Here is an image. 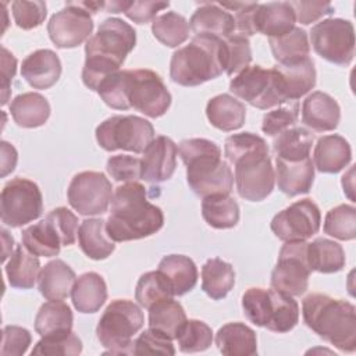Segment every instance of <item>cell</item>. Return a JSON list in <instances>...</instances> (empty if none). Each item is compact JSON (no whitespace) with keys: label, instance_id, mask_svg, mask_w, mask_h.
I'll return each mask as SVG.
<instances>
[{"label":"cell","instance_id":"cell-1","mask_svg":"<svg viewBox=\"0 0 356 356\" xmlns=\"http://www.w3.org/2000/svg\"><path fill=\"white\" fill-rule=\"evenodd\" d=\"M224 154L235 167L238 195L249 202L264 200L274 189L275 172L267 142L252 132L234 134L225 139Z\"/></svg>","mask_w":356,"mask_h":356},{"label":"cell","instance_id":"cell-2","mask_svg":"<svg viewBox=\"0 0 356 356\" xmlns=\"http://www.w3.org/2000/svg\"><path fill=\"white\" fill-rule=\"evenodd\" d=\"M164 214L160 207L147 199L145 185L127 182L115 188L106 232L114 242L136 241L161 229Z\"/></svg>","mask_w":356,"mask_h":356},{"label":"cell","instance_id":"cell-3","mask_svg":"<svg viewBox=\"0 0 356 356\" xmlns=\"http://www.w3.org/2000/svg\"><path fill=\"white\" fill-rule=\"evenodd\" d=\"M136 43L135 29L121 18L104 19L97 32L86 40L82 81L90 90L111 74L120 71Z\"/></svg>","mask_w":356,"mask_h":356},{"label":"cell","instance_id":"cell-4","mask_svg":"<svg viewBox=\"0 0 356 356\" xmlns=\"http://www.w3.org/2000/svg\"><path fill=\"white\" fill-rule=\"evenodd\" d=\"M181 160L186 165V181L195 195H229L234 172L221 159L220 146L204 138L184 139L178 146Z\"/></svg>","mask_w":356,"mask_h":356},{"label":"cell","instance_id":"cell-5","mask_svg":"<svg viewBox=\"0 0 356 356\" xmlns=\"http://www.w3.org/2000/svg\"><path fill=\"white\" fill-rule=\"evenodd\" d=\"M305 324L342 352L356 350V309L325 293H310L302 302Z\"/></svg>","mask_w":356,"mask_h":356},{"label":"cell","instance_id":"cell-6","mask_svg":"<svg viewBox=\"0 0 356 356\" xmlns=\"http://www.w3.org/2000/svg\"><path fill=\"white\" fill-rule=\"evenodd\" d=\"M222 72V40L210 36H193L186 46L174 51L170 61V76L181 86H197Z\"/></svg>","mask_w":356,"mask_h":356},{"label":"cell","instance_id":"cell-7","mask_svg":"<svg viewBox=\"0 0 356 356\" xmlns=\"http://www.w3.org/2000/svg\"><path fill=\"white\" fill-rule=\"evenodd\" d=\"M143 313L140 307L128 299L113 300L96 327V337L106 353L132 355V338L143 327Z\"/></svg>","mask_w":356,"mask_h":356},{"label":"cell","instance_id":"cell-8","mask_svg":"<svg viewBox=\"0 0 356 356\" xmlns=\"http://www.w3.org/2000/svg\"><path fill=\"white\" fill-rule=\"evenodd\" d=\"M96 140L107 152L128 150L143 153L154 139V128L146 118L138 115H113L96 128Z\"/></svg>","mask_w":356,"mask_h":356},{"label":"cell","instance_id":"cell-9","mask_svg":"<svg viewBox=\"0 0 356 356\" xmlns=\"http://www.w3.org/2000/svg\"><path fill=\"white\" fill-rule=\"evenodd\" d=\"M125 97L129 107L150 118H159L171 106V93L152 70H124Z\"/></svg>","mask_w":356,"mask_h":356},{"label":"cell","instance_id":"cell-10","mask_svg":"<svg viewBox=\"0 0 356 356\" xmlns=\"http://www.w3.org/2000/svg\"><path fill=\"white\" fill-rule=\"evenodd\" d=\"M229 90L252 107L268 110L288 102L274 68L248 65L229 82Z\"/></svg>","mask_w":356,"mask_h":356},{"label":"cell","instance_id":"cell-11","mask_svg":"<svg viewBox=\"0 0 356 356\" xmlns=\"http://www.w3.org/2000/svg\"><path fill=\"white\" fill-rule=\"evenodd\" d=\"M43 197L39 186L26 178H13L0 195V216L4 225L18 228L40 217Z\"/></svg>","mask_w":356,"mask_h":356},{"label":"cell","instance_id":"cell-12","mask_svg":"<svg viewBox=\"0 0 356 356\" xmlns=\"http://www.w3.org/2000/svg\"><path fill=\"white\" fill-rule=\"evenodd\" d=\"M313 50L337 65H349L355 56V29L350 21L327 18L310 31Z\"/></svg>","mask_w":356,"mask_h":356},{"label":"cell","instance_id":"cell-13","mask_svg":"<svg viewBox=\"0 0 356 356\" xmlns=\"http://www.w3.org/2000/svg\"><path fill=\"white\" fill-rule=\"evenodd\" d=\"M306 241L285 242L271 271V288L291 296H300L306 292L312 273L306 259Z\"/></svg>","mask_w":356,"mask_h":356},{"label":"cell","instance_id":"cell-14","mask_svg":"<svg viewBox=\"0 0 356 356\" xmlns=\"http://www.w3.org/2000/svg\"><path fill=\"white\" fill-rule=\"evenodd\" d=\"M113 185L99 171H82L71 179L67 197L70 206L82 216H97L107 211L113 200Z\"/></svg>","mask_w":356,"mask_h":356},{"label":"cell","instance_id":"cell-15","mask_svg":"<svg viewBox=\"0 0 356 356\" xmlns=\"http://www.w3.org/2000/svg\"><path fill=\"white\" fill-rule=\"evenodd\" d=\"M321 214L312 199H302L277 213L271 220V231L284 242L306 241L318 232Z\"/></svg>","mask_w":356,"mask_h":356},{"label":"cell","instance_id":"cell-16","mask_svg":"<svg viewBox=\"0 0 356 356\" xmlns=\"http://www.w3.org/2000/svg\"><path fill=\"white\" fill-rule=\"evenodd\" d=\"M93 21L90 14L75 1H67L65 7L51 15L47 22L50 40L58 49H72L90 38Z\"/></svg>","mask_w":356,"mask_h":356},{"label":"cell","instance_id":"cell-17","mask_svg":"<svg viewBox=\"0 0 356 356\" xmlns=\"http://www.w3.org/2000/svg\"><path fill=\"white\" fill-rule=\"evenodd\" d=\"M178 147L168 136H157L143 152L140 159V179L159 184L170 179L177 167Z\"/></svg>","mask_w":356,"mask_h":356},{"label":"cell","instance_id":"cell-18","mask_svg":"<svg viewBox=\"0 0 356 356\" xmlns=\"http://www.w3.org/2000/svg\"><path fill=\"white\" fill-rule=\"evenodd\" d=\"M195 36L227 39L235 32L234 15L218 3H200L189 19Z\"/></svg>","mask_w":356,"mask_h":356},{"label":"cell","instance_id":"cell-19","mask_svg":"<svg viewBox=\"0 0 356 356\" xmlns=\"http://www.w3.org/2000/svg\"><path fill=\"white\" fill-rule=\"evenodd\" d=\"M341 120L337 100L325 92L316 90L302 103V122L316 132L334 131Z\"/></svg>","mask_w":356,"mask_h":356},{"label":"cell","instance_id":"cell-20","mask_svg":"<svg viewBox=\"0 0 356 356\" xmlns=\"http://www.w3.org/2000/svg\"><path fill=\"white\" fill-rule=\"evenodd\" d=\"M275 181L286 196L309 193L314 181V165L310 157L303 160H284L275 157Z\"/></svg>","mask_w":356,"mask_h":356},{"label":"cell","instance_id":"cell-21","mask_svg":"<svg viewBox=\"0 0 356 356\" xmlns=\"http://www.w3.org/2000/svg\"><path fill=\"white\" fill-rule=\"evenodd\" d=\"M21 75L32 88L49 89L60 79L61 61L50 49L35 50L22 61Z\"/></svg>","mask_w":356,"mask_h":356},{"label":"cell","instance_id":"cell-22","mask_svg":"<svg viewBox=\"0 0 356 356\" xmlns=\"http://www.w3.org/2000/svg\"><path fill=\"white\" fill-rule=\"evenodd\" d=\"M352 160L349 142L337 134L318 138L313 152V165L320 172L337 174Z\"/></svg>","mask_w":356,"mask_h":356},{"label":"cell","instance_id":"cell-23","mask_svg":"<svg viewBox=\"0 0 356 356\" xmlns=\"http://www.w3.org/2000/svg\"><path fill=\"white\" fill-rule=\"evenodd\" d=\"M273 68L277 72L286 100L300 99L316 85V68L314 61L310 57L295 64H275Z\"/></svg>","mask_w":356,"mask_h":356},{"label":"cell","instance_id":"cell-24","mask_svg":"<svg viewBox=\"0 0 356 356\" xmlns=\"http://www.w3.org/2000/svg\"><path fill=\"white\" fill-rule=\"evenodd\" d=\"M296 17L289 1H273L257 4L254 25L257 33L278 38L295 28Z\"/></svg>","mask_w":356,"mask_h":356},{"label":"cell","instance_id":"cell-25","mask_svg":"<svg viewBox=\"0 0 356 356\" xmlns=\"http://www.w3.org/2000/svg\"><path fill=\"white\" fill-rule=\"evenodd\" d=\"M76 281L74 270L63 260L56 259L40 268L38 288L47 300H63L71 295Z\"/></svg>","mask_w":356,"mask_h":356},{"label":"cell","instance_id":"cell-26","mask_svg":"<svg viewBox=\"0 0 356 356\" xmlns=\"http://www.w3.org/2000/svg\"><path fill=\"white\" fill-rule=\"evenodd\" d=\"M206 115L214 128L229 132L242 128L246 118V107L234 96L221 93L207 102Z\"/></svg>","mask_w":356,"mask_h":356},{"label":"cell","instance_id":"cell-27","mask_svg":"<svg viewBox=\"0 0 356 356\" xmlns=\"http://www.w3.org/2000/svg\"><path fill=\"white\" fill-rule=\"evenodd\" d=\"M157 271L170 284L174 296H182L191 292L197 282V268L195 261L184 254L164 256Z\"/></svg>","mask_w":356,"mask_h":356},{"label":"cell","instance_id":"cell-28","mask_svg":"<svg viewBox=\"0 0 356 356\" xmlns=\"http://www.w3.org/2000/svg\"><path fill=\"white\" fill-rule=\"evenodd\" d=\"M71 299L79 313H96L107 300V285L104 278L89 271L79 275L72 286Z\"/></svg>","mask_w":356,"mask_h":356},{"label":"cell","instance_id":"cell-29","mask_svg":"<svg viewBox=\"0 0 356 356\" xmlns=\"http://www.w3.org/2000/svg\"><path fill=\"white\" fill-rule=\"evenodd\" d=\"M216 345L222 355L253 356L257 353L256 332L243 323H228L216 334Z\"/></svg>","mask_w":356,"mask_h":356},{"label":"cell","instance_id":"cell-30","mask_svg":"<svg viewBox=\"0 0 356 356\" xmlns=\"http://www.w3.org/2000/svg\"><path fill=\"white\" fill-rule=\"evenodd\" d=\"M50 104L44 96L36 92L21 93L10 104V114L17 125L22 128H38L44 125L50 117Z\"/></svg>","mask_w":356,"mask_h":356},{"label":"cell","instance_id":"cell-31","mask_svg":"<svg viewBox=\"0 0 356 356\" xmlns=\"http://www.w3.org/2000/svg\"><path fill=\"white\" fill-rule=\"evenodd\" d=\"M78 245L81 250L92 260H104L115 249L106 232V221L103 218H86L78 228Z\"/></svg>","mask_w":356,"mask_h":356},{"label":"cell","instance_id":"cell-32","mask_svg":"<svg viewBox=\"0 0 356 356\" xmlns=\"http://www.w3.org/2000/svg\"><path fill=\"white\" fill-rule=\"evenodd\" d=\"M306 259L312 271L323 274L338 273L345 267V252L338 242L327 238H316L307 243Z\"/></svg>","mask_w":356,"mask_h":356},{"label":"cell","instance_id":"cell-33","mask_svg":"<svg viewBox=\"0 0 356 356\" xmlns=\"http://www.w3.org/2000/svg\"><path fill=\"white\" fill-rule=\"evenodd\" d=\"M40 271V261L38 256L31 253L24 245H18L10 254L6 264V275L8 284L18 289L33 288Z\"/></svg>","mask_w":356,"mask_h":356},{"label":"cell","instance_id":"cell-34","mask_svg":"<svg viewBox=\"0 0 356 356\" xmlns=\"http://www.w3.org/2000/svg\"><path fill=\"white\" fill-rule=\"evenodd\" d=\"M268 43L273 57L275 58L277 64L281 65L303 61L310 53L307 32L298 26L282 36L268 38Z\"/></svg>","mask_w":356,"mask_h":356},{"label":"cell","instance_id":"cell-35","mask_svg":"<svg viewBox=\"0 0 356 356\" xmlns=\"http://www.w3.org/2000/svg\"><path fill=\"white\" fill-rule=\"evenodd\" d=\"M235 285V271L234 267L218 259H209L202 267V289L204 293L214 299L220 300L228 295V292Z\"/></svg>","mask_w":356,"mask_h":356},{"label":"cell","instance_id":"cell-36","mask_svg":"<svg viewBox=\"0 0 356 356\" xmlns=\"http://www.w3.org/2000/svg\"><path fill=\"white\" fill-rule=\"evenodd\" d=\"M74 314L63 300H49L40 306L35 317V331L40 337L71 331Z\"/></svg>","mask_w":356,"mask_h":356},{"label":"cell","instance_id":"cell-37","mask_svg":"<svg viewBox=\"0 0 356 356\" xmlns=\"http://www.w3.org/2000/svg\"><path fill=\"white\" fill-rule=\"evenodd\" d=\"M203 220L216 229L234 228L239 221V206L229 195H211L202 200Z\"/></svg>","mask_w":356,"mask_h":356},{"label":"cell","instance_id":"cell-38","mask_svg":"<svg viewBox=\"0 0 356 356\" xmlns=\"http://www.w3.org/2000/svg\"><path fill=\"white\" fill-rule=\"evenodd\" d=\"M186 321V314L179 302L174 298L163 299L149 307V328L156 330L171 339Z\"/></svg>","mask_w":356,"mask_h":356},{"label":"cell","instance_id":"cell-39","mask_svg":"<svg viewBox=\"0 0 356 356\" xmlns=\"http://www.w3.org/2000/svg\"><path fill=\"white\" fill-rule=\"evenodd\" d=\"M313 134L302 127H292L274 138L273 150L275 157L284 160H303L310 157V149L313 145Z\"/></svg>","mask_w":356,"mask_h":356},{"label":"cell","instance_id":"cell-40","mask_svg":"<svg viewBox=\"0 0 356 356\" xmlns=\"http://www.w3.org/2000/svg\"><path fill=\"white\" fill-rule=\"evenodd\" d=\"M21 239L22 245L35 256H57L63 246L57 231L46 218L25 228Z\"/></svg>","mask_w":356,"mask_h":356},{"label":"cell","instance_id":"cell-41","mask_svg":"<svg viewBox=\"0 0 356 356\" xmlns=\"http://www.w3.org/2000/svg\"><path fill=\"white\" fill-rule=\"evenodd\" d=\"M271 293V314L266 325L267 330L278 334L291 331L299 321V305L288 293L270 289Z\"/></svg>","mask_w":356,"mask_h":356},{"label":"cell","instance_id":"cell-42","mask_svg":"<svg viewBox=\"0 0 356 356\" xmlns=\"http://www.w3.org/2000/svg\"><path fill=\"white\" fill-rule=\"evenodd\" d=\"M154 38L167 47H177L189 38V22L175 11H167L152 21Z\"/></svg>","mask_w":356,"mask_h":356},{"label":"cell","instance_id":"cell-43","mask_svg":"<svg viewBox=\"0 0 356 356\" xmlns=\"http://www.w3.org/2000/svg\"><path fill=\"white\" fill-rule=\"evenodd\" d=\"M170 298H174V292L167 280L159 271H147L138 280L135 299L139 306L149 310L154 303Z\"/></svg>","mask_w":356,"mask_h":356},{"label":"cell","instance_id":"cell-44","mask_svg":"<svg viewBox=\"0 0 356 356\" xmlns=\"http://www.w3.org/2000/svg\"><path fill=\"white\" fill-rule=\"evenodd\" d=\"M324 232L339 241L356 238V209L352 204H339L331 209L324 218Z\"/></svg>","mask_w":356,"mask_h":356},{"label":"cell","instance_id":"cell-45","mask_svg":"<svg viewBox=\"0 0 356 356\" xmlns=\"http://www.w3.org/2000/svg\"><path fill=\"white\" fill-rule=\"evenodd\" d=\"M175 339L178 341L179 350L184 353L203 352L211 346L213 331L204 321L192 318L184 323Z\"/></svg>","mask_w":356,"mask_h":356},{"label":"cell","instance_id":"cell-46","mask_svg":"<svg viewBox=\"0 0 356 356\" xmlns=\"http://www.w3.org/2000/svg\"><path fill=\"white\" fill-rule=\"evenodd\" d=\"M224 68L227 75H234L246 68L252 61L250 42L245 35L234 32L227 39H222Z\"/></svg>","mask_w":356,"mask_h":356},{"label":"cell","instance_id":"cell-47","mask_svg":"<svg viewBox=\"0 0 356 356\" xmlns=\"http://www.w3.org/2000/svg\"><path fill=\"white\" fill-rule=\"evenodd\" d=\"M246 318L257 327H266L271 314V293L264 288H249L242 296Z\"/></svg>","mask_w":356,"mask_h":356},{"label":"cell","instance_id":"cell-48","mask_svg":"<svg viewBox=\"0 0 356 356\" xmlns=\"http://www.w3.org/2000/svg\"><path fill=\"white\" fill-rule=\"evenodd\" d=\"M82 352V341L72 331L42 337L32 349V355H70L76 356Z\"/></svg>","mask_w":356,"mask_h":356},{"label":"cell","instance_id":"cell-49","mask_svg":"<svg viewBox=\"0 0 356 356\" xmlns=\"http://www.w3.org/2000/svg\"><path fill=\"white\" fill-rule=\"evenodd\" d=\"M299 118V103L296 100H288L280 107L267 111L263 117L261 131L268 136H277L278 134L295 127Z\"/></svg>","mask_w":356,"mask_h":356},{"label":"cell","instance_id":"cell-50","mask_svg":"<svg viewBox=\"0 0 356 356\" xmlns=\"http://www.w3.org/2000/svg\"><path fill=\"white\" fill-rule=\"evenodd\" d=\"M11 10H13V17L17 26L25 31H29L42 25L47 14L46 3L40 0H35V1L17 0L11 3Z\"/></svg>","mask_w":356,"mask_h":356},{"label":"cell","instance_id":"cell-51","mask_svg":"<svg viewBox=\"0 0 356 356\" xmlns=\"http://www.w3.org/2000/svg\"><path fill=\"white\" fill-rule=\"evenodd\" d=\"M175 355L172 339L167 335L147 328L132 343V355Z\"/></svg>","mask_w":356,"mask_h":356},{"label":"cell","instance_id":"cell-52","mask_svg":"<svg viewBox=\"0 0 356 356\" xmlns=\"http://www.w3.org/2000/svg\"><path fill=\"white\" fill-rule=\"evenodd\" d=\"M57 231L61 245L70 246L75 242L78 235V217L67 207H57L44 217Z\"/></svg>","mask_w":356,"mask_h":356},{"label":"cell","instance_id":"cell-53","mask_svg":"<svg viewBox=\"0 0 356 356\" xmlns=\"http://www.w3.org/2000/svg\"><path fill=\"white\" fill-rule=\"evenodd\" d=\"M106 170L117 182H136L140 179V159L128 154L111 156L107 160Z\"/></svg>","mask_w":356,"mask_h":356},{"label":"cell","instance_id":"cell-54","mask_svg":"<svg viewBox=\"0 0 356 356\" xmlns=\"http://www.w3.org/2000/svg\"><path fill=\"white\" fill-rule=\"evenodd\" d=\"M31 342L32 337L26 328L18 325H6L3 328L0 353L3 356H21L28 350Z\"/></svg>","mask_w":356,"mask_h":356},{"label":"cell","instance_id":"cell-55","mask_svg":"<svg viewBox=\"0 0 356 356\" xmlns=\"http://www.w3.org/2000/svg\"><path fill=\"white\" fill-rule=\"evenodd\" d=\"M293 11L296 21H299L303 25H309L312 22H316L324 15H330L334 13V6L328 1H306V0H298V1H289Z\"/></svg>","mask_w":356,"mask_h":356},{"label":"cell","instance_id":"cell-56","mask_svg":"<svg viewBox=\"0 0 356 356\" xmlns=\"http://www.w3.org/2000/svg\"><path fill=\"white\" fill-rule=\"evenodd\" d=\"M170 6L168 1H127L124 14L136 24H147L156 14Z\"/></svg>","mask_w":356,"mask_h":356},{"label":"cell","instance_id":"cell-57","mask_svg":"<svg viewBox=\"0 0 356 356\" xmlns=\"http://www.w3.org/2000/svg\"><path fill=\"white\" fill-rule=\"evenodd\" d=\"M17 58L4 46L1 47V104H7L11 93V81L15 76Z\"/></svg>","mask_w":356,"mask_h":356},{"label":"cell","instance_id":"cell-58","mask_svg":"<svg viewBox=\"0 0 356 356\" xmlns=\"http://www.w3.org/2000/svg\"><path fill=\"white\" fill-rule=\"evenodd\" d=\"M18 154L13 145L3 140L1 142V177L8 175L11 171H14L17 165Z\"/></svg>","mask_w":356,"mask_h":356}]
</instances>
